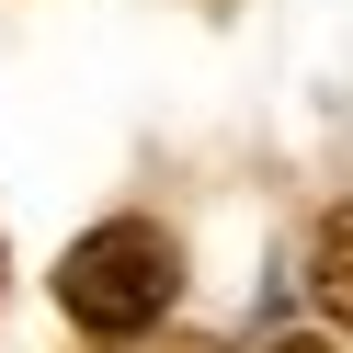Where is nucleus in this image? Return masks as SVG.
<instances>
[{
    "mask_svg": "<svg viewBox=\"0 0 353 353\" xmlns=\"http://www.w3.org/2000/svg\"><path fill=\"white\" fill-rule=\"evenodd\" d=\"M125 353H228V342H183V330H160V342H125Z\"/></svg>",
    "mask_w": 353,
    "mask_h": 353,
    "instance_id": "7ed1b4c3",
    "label": "nucleus"
},
{
    "mask_svg": "<svg viewBox=\"0 0 353 353\" xmlns=\"http://www.w3.org/2000/svg\"><path fill=\"white\" fill-rule=\"evenodd\" d=\"M307 307L330 330H353V205H330L319 239H307Z\"/></svg>",
    "mask_w": 353,
    "mask_h": 353,
    "instance_id": "f03ea898",
    "label": "nucleus"
},
{
    "mask_svg": "<svg viewBox=\"0 0 353 353\" xmlns=\"http://www.w3.org/2000/svg\"><path fill=\"white\" fill-rule=\"evenodd\" d=\"M57 307L69 330H92V353H125V342H160V319L183 307V239L160 216H103L57 251Z\"/></svg>",
    "mask_w": 353,
    "mask_h": 353,
    "instance_id": "f257e3e1",
    "label": "nucleus"
},
{
    "mask_svg": "<svg viewBox=\"0 0 353 353\" xmlns=\"http://www.w3.org/2000/svg\"><path fill=\"white\" fill-rule=\"evenodd\" d=\"M262 353H342V342H319V330H285V342H262Z\"/></svg>",
    "mask_w": 353,
    "mask_h": 353,
    "instance_id": "20e7f679",
    "label": "nucleus"
}]
</instances>
